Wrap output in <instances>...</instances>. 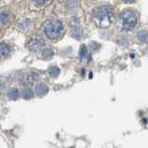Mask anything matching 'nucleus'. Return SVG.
Listing matches in <instances>:
<instances>
[{
  "mask_svg": "<svg viewBox=\"0 0 148 148\" xmlns=\"http://www.w3.org/2000/svg\"><path fill=\"white\" fill-rule=\"evenodd\" d=\"M92 17L98 27L107 29L114 22V9L110 5H101L95 8Z\"/></svg>",
  "mask_w": 148,
  "mask_h": 148,
  "instance_id": "nucleus-1",
  "label": "nucleus"
},
{
  "mask_svg": "<svg viewBox=\"0 0 148 148\" xmlns=\"http://www.w3.org/2000/svg\"><path fill=\"white\" fill-rule=\"evenodd\" d=\"M45 36L51 41H57L64 34V24L59 19H50L43 26Z\"/></svg>",
  "mask_w": 148,
  "mask_h": 148,
  "instance_id": "nucleus-2",
  "label": "nucleus"
},
{
  "mask_svg": "<svg viewBox=\"0 0 148 148\" xmlns=\"http://www.w3.org/2000/svg\"><path fill=\"white\" fill-rule=\"evenodd\" d=\"M137 22H138L137 14L131 9H125L120 14V25L125 31L134 29L137 25Z\"/></svg>",
  "mask_w": 148,
  "mask_h": 148,
  "instance_id": "nucleus-3",
  "label": "nucleus"
},
{
  "mask_svg": "<svg viewBox=\"0 0 148 148\" xmlns=\"http://www.w3.org/2000/svg\"><path fill=\"white\" fill-rule=\"evenodd\" d=\"M45 40L40 34H32L26 41V48L31 51H38L45 47Z\"/></svg>",
  "mask_w": 148,
  "mask_h": 148,
  "instance_id": "nucleus-4",
  "label": "nucleus"
},
{
  "mask_svg": "<svg viewBox=\"0 0 148 148\" xmlns=\"http://www.w3.org/2000/svg\"><path fill=\"white\" fill-rule=\"evenodd\" d=\"M38 80H39V74H38L37 72H33V71L25 72V73L21 76V81H22L26 87L34 84Z\"/></svg>",
  "mask_w": 148,
  "mask_h": 148,
  "instance_id": "nucleus-5",
  "label": "nucleus"
},
{
  "mask_svg": "<svg viewBox=\"0 0 148 148\" xmlns=\"http://www.w3.org/2000/svg\"><path fill=\"white\" fill-rule=\"evenodd\" d=\"M12 51H13V48L8 42H0V59L1 60L10 57Z\"/></svg>",
  "mask_w": 148,
  "mask_h": 148,
  "instance_id": "nucleus-6",
  "label": "nucleus"
},
{
  "mask_svg": "<svg viewBox=\"0 0 148 148\" xmlns=\"http://www.w3.org/2000/svg\"><path fill=\"white\" fill-rule=\"evenodd\" d=\"M48 91H49V88H48V86L46 83L41 82V83H38L37 86H36V93H37L38 96H40V97L47 95Z\"/></svg>",
  "mask_w": 148,
  "mask_h": 148,
  "instance_id": "nucleus-7",
  "label": "nucleus"
},
{
  "mask_svg": "<svg viewBox=\"0 0 148 148\" xmlns=\"http://www.w3.org/2000/svg\"><path fill=\"white\" fill-rule=\"evenodd\" d=\"M21 97L25 100H30L34 97V91L30 88V87H24L23 90L21 91Z\"/></svg>",
  "mask_w": 148,
  "mask_h": 148,
  "instance_id": "nucleus-8",
  "label": "nucleus"
},
{
  "mask_svg": "<svg viewBox=\"0 0 148 148\" xmlns=\"http://www.w3.org/2000/svg\"><path fill=\"white\" fill-rule=\"evenodd\" d=\"M7 97L10 100H17L19 97H21V91H19L16 87H13V88H10L7 91Z\"/></svg>",
  "mask_w": 148,
  "mask_h": 148,
  "instance_id": "nucleus-9",
  "label": "nucleus"
},
{
  "mask_svg": "<svg viewBox=\"0 0 148 148\" xmlns=\"http://www.w3.org/2000/svg\"><path fill=\"white\" fill-rule=\"evenodd\" d=\"M71 37H73L76 40H80L83 37V30L80 26H72L71 30Z\"/></svg>",
  "mask_w": 148,
  "mask_h": 148,
  "instance_id": "nucleus-10",
  "label": "nucleus"
},
{
  "mask_svg": "<svg viewBox=\"0 0 148 148\" xmlns=\"http://www.w3.org/2000/svg\"><path fill=\"white\" fill-rule=\"evenodd\" d=\"M9 22H10V15H9L8 13H6V12L0 13V25H1V26L8 25Z\"/></svg>",
  "mask_w": 148,
  "mask_h": 148,
  "instance_id": "nucleus-11",
  "label": "nucleus"
},
{
  "mask_svg": "<svg viewBox=\"0 0 148 148\" xmlns=\"http://www.w3.org/2000/svg\"><path fill=\"white\" fill-rule=\"evenodd\" d=\"M41 57H42L43 59H46V60L51 59V58L54 57V50H53L51 48H45V49H42V51H41Z\"/></svg>",
  "mask_w": 148,
  "mask_h": 148,
  "instance_id": "nucleus-12",
  "label": "nucleus"
},
{
  "mask_svg": "<svg viewBox=\"0 0 148 148\" xmlns=\"http://www.w3.org/2000/svg\"><path fill=\"white\" fill-rule=\"evenodd\" d=\"M89 58V60H90V55H89V50H88V48H87V46H84V45H82L81 46V48H80V51H79V58L82 60V59H84V58Z\"/></svg>",
  "mask_w": 148,
  "mask_h": 148,
  "instance_id": "nucleus-13",
  "label": "nucleus"
},
{
  "mask_svg": "<svg viewBox=\"0 0 148 148\" xmlns=\"http://www.w3.org/2000/svg\"><path fill=\"white\" fill-rule=\"evenodd\" d=\"M60 73V70H59V67L58 66H50L49 69H48V75L50 76V77H53V79H55L57 77L58 75Z\"/></svg>",
  "mask_w": 148,
  "mask_h": 148,
  "instance_id": "nucleus-14",
  "label": "nucleus"
},
{
  "mask_svg": "<svg viewBox=\"0 0 148 148\" xmlns=\"http://www.w3.org/2000/svg\"><path fill=\"white\" fill-rule=\"evenodd\" d=\"M137 38L140 42H147L148 41V31L147 30H141L138 32L137 34Z\"/></svg>",
  "mask_w": 148,
  "mask_h": 148,
  "instance_id": "nucleus-15",
  "label": "nucleus"
},
{
  "mask_svg": "<svg viewBox=\"0 0 148 148\" xmlns=\"http://www.w3.org/2000/svg\"><path fill=\"white\" fill-rule=\"evenodd\" d=\"M30 25H31L30 21L29 19H24V21H21L18 23V29L19 30H26Z\"/></svg>",
  "mask_w": 148,
  "mask_h": 148,
  "instance_id": "nucleus-16",
  "label": "nucleus"
},
{
  "mask_svg": "<svg viewBox=\"0 0 148 148\" xmlns=\"http://www.w3.org/2000/svg\"><path fill=\"white\" fill-rule=\"evenodd\" d=\"M32 2L38 6V7H42V6H45V5H47L48 2H49V0H32Z\"/></svg>",
  "mask_w": 148,
  "mask_h": 148,
  "instance_id": "nucleus-17",
  "label": "nucleus"
},
{
  "mask_svg": "<svg viewBox=\"0 0 148 148\" xmlns=\"http://www.w3.org/2000/svg\"><path fill=\"white\" fill-rule=\"evenodd\" d=\"M3 89H5V84L0 82V93L2 92V90H3Z\"/></svg>",
  "mask_w": 148,
  "mask_h": 148,
  "instance_id": "nucleus-18",
  "label": "nucleus"
},
{
  "mask_svg": "<svg viewBox=\"0 0 148 148\" xmlns=\"http://www.w3.org/2000/svg\"><path fill=\"white\" fill-rule=\"evenodd\" d=\"M124 2H127V3H131V2H133L134 0H123Z\"/></svg>",
  "mask_w": 148,
  "mask_h": 148,
  "instance_id": "nucleus-19",
  "label": "nucleus"
}]
</instances>
